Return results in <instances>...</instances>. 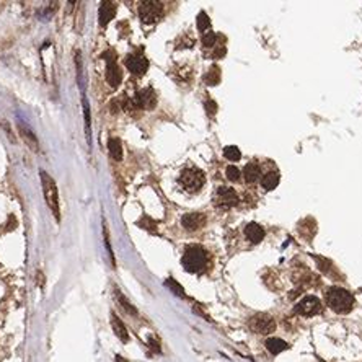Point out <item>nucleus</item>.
Segmentation results:
<instances>
[{"mask_svg": "<svg viewBox=\"0 0 362 362\" xmlns=\"http://www.w3.org/2000/svg\"><path fill=\"white\" fill-rule=\"evenodd\" d=\"M326 305L330 308H332L334 314H340V315H346L349 314L352 308H354V296L351 294L349 290L342 289V287H330L326 290Z\"/></svg>", "mask_w": 362, "mask_h": 362, "instance_id": "f257e3e1", "label": "nucleus"}, {"mask_svg": "<svg viewBox=\"0 0 362 362\" xmlns=\"http://www.w3.org/2000/svg\"><path fill=\"white\" fill-rule=\"evenodd\" d=\"M208 263H209V254L199 245L188 246L184 250L183 258H181V264H183V268L188 272H202Z\"/></svg>", "mask_w": 362, "mask_h": 362, "instance_id": "f03ea898", "label": "nucleus"}, {"mask_svg": "<svg viewBox=\"0 0 362 362\" xmlns=\"http://www.w3.org/2000/svg\"><path fill=\"white\" fill-rule=\"evenodd\" d=\"M40 176H41V186H42V192H44L46 202L49 206V209L52 210V214L56 217V220H60V208H59V191L58 186H56V181L52 180V176L44 170H40Z\"/></svg>", "mask_w": 362, "mask_h": 362, "instance_id": "7ed1b4c3", "label": "nucleus"}, {"mask_svg": "<svg viewBox=\"0 0 362 362\" xmlns=\"http://www.w3.org/2000/svg\"><path fill=\"white\" fill-rule=\"evenodd\" d=\"M178 183L184 191L198 192L206 183V174L202 170H199L196 166H186L184 170L180 173Z\"/></svg>", "mask_w": 362, "mask_h": 362, "instance_id": "20e7f679", "label": "nucleus"}, {"mask_svg": "<svg viewBox=\"0 0 362 362\" xmlns=\"http://www.w3.org/2000/svg\"><path fill=\"white\" fill-rule=\"evenodd\" d=\"M157 104V95L152 88H142L128 100V110H152Z\"/></svg>", "mask_w": 362, "mask_h": 362, "instance_id": "39448f33", "label": "nucleus"}, {"mask_svg": "<svg viewBox=\"0 0 362 362\" xmlns=\"http://www.w3.org/2000/svg\"><path fill=\"white\" fill-rule=\"evenodd\" d=\"M248 326L258 334H271L276 332V322L268 314H254L248 318Z\"/></svg>", "mask_w": 362, "mask_h": 362, "instance_id": "423d86ee", "label": "nucleus"}, {"mask_svg": "<svg viewBox=\"0 0 362 362\" xmlns=\"http://www.w3.org/2000/svg\"><path fill=\"white\" fill-rule=\"evenodd\" d=\"M103 59L106 60V82H108L111 88H118L121 85L122 72L120 66H118L116 54L113 51H106L103 54Z\"/></svg>", "mask_w": 362, "mask_h": 362, "instance_id": "0eeeda50", "label": "nucleus"}, {"mask_svg": "<svg viewBox=\"0 0 362 362\" xmlns=\"http://www.w3.org/2000/svg\"><path fill=\"white\" fill-rule=\"evenodd\" d=\"M139 16L146 24L157 23L164 16V5L155 0H146L139 5Z\"/></svg>", "mask_w": 362, "mask_h": 362, "instance_id": "6e6552de", "label": "nucleus"}, {"mask_svg": "<svg viewBox=\"0 0 362 362\" xmlns=\"http://www.w3.org/2000/svg\"><path fill=\"white\" fill-rule=\"evenodd\" d=\"M322 310H323V305L320 298L315 296H307L298 304H296L294 314L300 316H315L318 314H322Z\"/></svg>", "mask_w": 362, "mask_h": 362, "instance_id": "1a4fd4ad", "label": "nucleus"}, {"mask_svg": "<svg viewBox=\"0 0 362 362\" xmlns=\"http://www.w3.org/2000/svg\"><path fill=\"white\" fill-rule=\"evenodd\" d=\"M240 199H238V194L232 190V188H226V186H220L219 190L216 191L214 194V204L217 208H222V209H230V208H235V206H238Z\"/></svg>", "mask_w": 362, "mask_h": 362, "instance_id": "9d476101", "label": "nucleus"}, {"mask_svg": "<svg viewBox=\"0 0 362 362\" xmlns=\"http://www.w3.org/2000/svg\"><path fill=\"white\" fill-rule=\"evenodd\" d=\"M124 62H126L128 70L132 74V76H137V77L144 76L148 68V59L140 51H136L132 54H129Z\"/></svg>", "mask_w": 362, "mask_h": 362, "instance_id": "9b49d317", "label": "nucleus"}, {"mask_svg": "<svg viewBox=\"0 0 362 362\" xmlns=\"http://www.w3.org/2000/svg\"><path fill=\"white\" fill-rule=\"evenodd\" d=\"M206 224V216L201 212H191V214H184L181 217V226H183L188 232H196V230L202 228Z\"/></svg>", "mask_w": 362, "mask_h": 362, "instance_id": "f8f14e48", "label": "nucleus"}, {"mask_svg": "<svg viewBox=\"0 0 362 362\" xmlns=\"http://www.w3.org/2000/svg\"><path fill=\"white\" fill-rule=\"evenodd\" d=\"M116 4L114 2H102L100 4V10H98V20L102 26H106L116 15Z\"/></svg>", "mask_w": 362, "mask_h": 362, "instance_id": "ddd939ff", "label": "nucleus"}, {"mask_svg": "<svg viewBox=\"0 0 362 362\" xmlns=\"http://www.w3.org/2000/svg\"><path fill=\"white\" fill-rule=\"evenodd\" d=\"M111 326H113L114 334H116L122 342H128V341H129V333H128L126 324L122 323V320L114 314V312H111Z\"/></svg>", "mask_w": 362, "mask_h": 362, "instance_id": "4468645a", "label": "nucleus"}, {"mask_svg": "<svg viewBox=\"0 0 362 362\" xmlns=\"http://www.w3.org/2000/svg\"><path fill=\"white\" fill-rule=\"evenodd\" d=\"M18 130H20V134H22V137L24 139V142H26L28 146L33 148V152H38V150H40L38 137L34 136L33 130H31L28 126H24L23 122H18Z\"/></svg>", "mask_w": 362, "mask_h": 362, "instance_id": "2eb2a0df", "label": "nucleus"}, {"mask_svg": "<svg viewBox=\"0 0 362 362\" xmlns=\"http://www.w3.org/2000/svg\"><path fill=\"white\" fill-rule=\"evenodd\" d=\"M245 236L252 243H260L264 238V230L261 228V226H258V224L252 222L245 227Z\"/></svg>", "mask_w": 362, "mask_h": 362, "instance_id": "dca6fc26", "label": "nucleus"}, {"mask_svg": "<svg viewBox=\"0 0 362 362\" xmlns=\"http://www.w3.org/2000/svg\"><path fill=\"white\" fill-rule=\"evenodd\" d=\"M264 346L272 356H278V354L284 352V351L289 349V344H287V342L284 340H280V338H268L266 342H264Z\"/></svg>", "mask_w": 362, "mask_h": 362, "instance_id": "f3484780", "label": "nucleus"}, {"mask_svg": "<svg viewBox=\"0 0 362 362\" xmlns=\"http://www.w3.org/2000/svg\"><path fill=\"white\" fill-rule=\"evenodd\" d=\"M243 176H245V181L246 183H256L261 176V168L258 164H254V162H250V164L245 165L243 168Z\"/></svg>", "mask_w": 362, "mask_h": 362, "instance_id": "a211bd4d", "label": "nucleus"}, {"mask_svg": "<svg viewBox=\"0 0 362 362\" xmlns=\"http://www.w3.org/2000/svg\"><path fill=\"white\" fill-rule=\"evenodd\" d=\"M280 181V174L278 172H268L263 178H261V184H263V188L266 191H272L278 188Z\"/></svg>", "mask_w": 362, "mask_h": 362, "instance_id": "6ab92c4d", "label": "nucleus"}, {"mask_svg": "<svg viewBox=\"0 0 362 362\" xmlns=\"http://www.w3.org/2000/svg\"><path fill=\"white\" fill-rule=\"evenodd\" d=\"M108 150H110V155L116 162L122 160V146H121V140L118 139V137H111V139L108 140Z\"/></svg>", "mask_w": 362, "mask_h": 362, "instance_id": "aec40b11", "label": "nucleus"}, {"mask_svg": "<svg viewBox=\"0 0 362 362\" xmlns=\"http://www.w3.org/2000/svg\"><path fill=\"white\" fill-rule=\"evenodd\" d=\"M114 294H116V298H118V302H120V305L124 308V312H126V314H129V315H132V316H137L139 314H137V308L134 307L132 304H130L126 297L122 296V292L120 290V289H114Z\"/></svg>", "mask_w": 362, "mask_h": 362, "instance_id": "412c9836", "label": "nucleus"}, {"mask_svg": "<svg viewBox=\"0 0 362 362\" xmlns=\"http://www.w3.org/2000/svg\"><path fill=\"white\" fill-rule=\"evenodd\" d=\"M204 82L210 85V86H214L220 82V67L219 66H212L209 68V72L206 74V77H204Z\"/></svg>", "mask_w": 362, "mask_h": 362, "instance_id": "4be33fe9", "label": "nucleus"}, {"mask_svg": "<svg viewBox=\"0 0 362 362\" xmlns=\"http://www.w3.org/2000/svg\"><path fill=\"white\" fill-rule=\"evenodd\" d=\"M82 104H84V116H85V132H86V140L88 144L92 142V121H90V106H88V102H86V98L84 96L82 100Z\"/></svg>", "mask_w": 362, "mask_h": 362, "instance_id": "5701e85b", "label": "nucleus"}, {"mask_svg": "<svg viewBox=\"0 0 362 362\" xmlns=\"http://www.w3.org/2000/svg\"><path fill=\"white\" fill-rule=\"evenodd\" d=\"M314 256V260L316 261V264H318V270H320L323 274H328V276H332V270H333V263L330 260L326 258H323V256H316V254H312Z\"/></svg>", "mask_w": 362, "mask_h": 362, "instance_id": "b1692460", "label": "nucleus"}, {"mask_svg": "<svg viewBox=\"0 0 362 362\" xmlns=\"http://www.w3.org/2000/svg\"><path fill=\"white\" fill-rule=\"evenodd\" d=\"M165 286L173 292L174 296H178V297H186L184 289H183V287H181V284L176 282V280H174L173 278H168V279L165 280Z\"/></svg>", "mask_w": 362, "mask_h": 362, "instance_id": "393cba45", "label": "nucleus"}, {"mask_svg": "<svg viewBox=\"0 0 362 362\" xmlns=\"http://www.w3.org/2000/svg\"><path fill=\"white\" fill-rule=\"evenodd\" d=\"M137 226L140 228H146L147 232H152V234H157V224H155L150 217L144 216L140 220H137Z\"/></svg>", "mask_w": 362, "mask_h": 362, "instance_id": "a878e982", "label": "nucleus"}, {"mask_svg": "<svg viewBox=\"0 0 362 362\" xmlns=\"http://www.w3.org/2000/svg\"><path fill=\"white\" fill-rule=\"evenodd\" d=\"M224 155H226V158L232 160V162H238L242 158V152L238 150V147H235V146H228L224 148Z\"/></svg>", "mask_w": 362, "mask_h": 362, "instance_id": "bb28decb", "label": "nucleus"}, {"mask_svg": "<svg viewBox=\"0 0 362 362\" xmlns=\"http://www.w3.org/2000/svg\"><path fill=\"white\" fill-rule=\"evenodd\" d=\"M210 26V20H209V16L206 12H201V14L198 15V30L201 31V33H204L206 30H209Z\"/></svg>", "mask_w": 362, "mask_h": 362, "instance_id": "cd10ccee", "label": "nucleus"}, {"mask_svg": "<svg viewBox=\"0 0 362 362\" xmlns=\"http://www.w3.org/2000/svg\"><path fill=\"white\" fill-rule=\"evenodd\" d=\"M226 174H227V178H228L230 181H238L240 176H242V172H240L235 165H228L227 170H226Z\"/></svg>", "mask_w": 362, "mask_h": 362, "instance_id": "c85d7f7f", "label": "nucleus"}, {"mask_svg": "<svg viewBox=\"0 0 362 362\" xmlns=\"http://www.w3.org/2000/svg\"><path fill=\"white\" fill-rule=\"evenodd\" d=\"M216 40H217L216 33H212V31H208V33L202 34V46H206V48L216 46Z\"/></svg>", "mask_w": 362, "mask_h": 362, "instance_id": "c756f323", "label": "nucleus"}, {"mask_svg": "<svg viewBox=\"0 0 362 362\" xmlns=\"http://www.w3.org/2000/svg\"><path fill=\"white\" fill-rule=\"evenodd\" d=\"M206 111H208V114L209 116H214L217 113V104L214 100H206Z\"/></svg>", "mask_w": 362, "mask_h": 362, "instance_id": "7c9ffc66", "label": "nucleus"}, {"mask_svg": "<svg viewBox=\"0 0 362 362\" xmlns=\"http://www.w3.org/2000/svg\"><path fill=\"white\" fill-rule=\"evenodd\" d=\"M104 245H106V248H108V253H110V258H111V263H113V266L116 264L114 263V254H113V250H111V245H110V238H108V230H106V227H104Z\"/></svg>", "mask_w": 362, "mask_h": 362, "instance_id": "2f4dec72", "label": "nucleus"}, {"mask_svg": "<svg viewBox=\"0 0 362 362\" xmlns=\"http://www.w3.org/2000/svg\"><path fill=\"white\" fill-rule=\"evenodd\" d=\"M148 348H150L154 352L160 354V344H158V341L155 338H148Z\"/></svg>", "mask_w": 362, "mask_h": 362, "instance_id": "473e14b6", "label": "nucleus"}, {"mask_svg": "<svg viewBox=\"0 0 362 362\" xmlns=\"http://www.w3.org/2000/svg\"><path fill=\"white\" fill-rule=\"evenodd\" d=\"M36 279H38V286H40V287L44 286V274H42L41 271L36 272Z\"/></svg>", "mask_w": 362, "mask_h": 362, "instance_id": "72a5a7b5", "label": "nucleus"}, {"mask_svg": "<svg viewBox=\"0 0 362 362\" xmlns=\"http://www.w3.org/2000/svg\"><path fill=\"white\" fill-rule=\"evenodd\" d=\"M114 362H129L126 358H122V356H120V354H118L116 356V358H114Z\"/></svg>", "mask_w": 362, "mask_h": 362, "instance_id": "f704fd0d", "label": "nucleus"}]
</instances>
